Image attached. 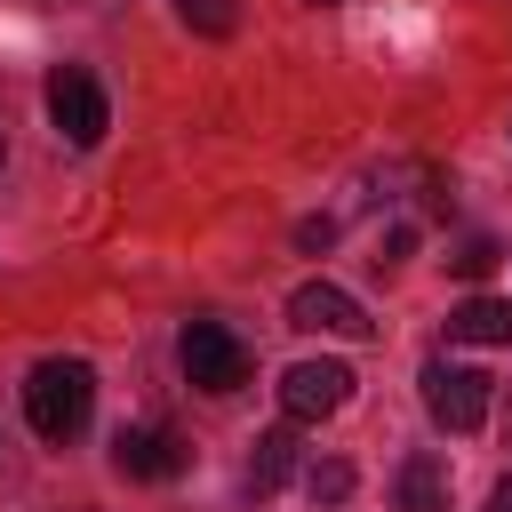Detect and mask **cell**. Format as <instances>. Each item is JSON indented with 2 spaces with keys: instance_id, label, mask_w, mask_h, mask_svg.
<instances>
[{
  "instance_id": "4fadbf2b",
  "label": "cell",
  "mask_w": 512,
  "mask_h": 512,
  "mask_svg": "<svg viewBox=\"0 0 512 512\" xmlns=\"http://www.w3.org/2000/svg\"><path fill=\"white\" fill-rule=\"evenodd\" d=\"M304 488H312V504H344V496H352V464H344V456H320V464L304 472Z\"/></svg>"
},
{
  "instance_id": "52a82bcc",
  "label": "cell",
  "mask_w": 512,
  "mask_h": 512,
  "mask_svg": "<svg viewBox=\"0 0 512 512\" xmlns=\"http://www.w3.org/2000/svg\"><path fill=\"white\" fill-rule=\"evenodd\" d=\"M184 456L192 448L176 432H160V424H120L112 432V472H128V480H176Z\"/></svg>"
},
{
  "instance_id": "ac0fdd59",
  "label": "cell",
  "mask_w": 512,
  "mask_h": 512,
  "mask_svg": "<svg viewBox=\"0 0 512 512\" xmlns=\"http://www.w3.org/2000/svg\"><path fill=\"white\" fill-rule=\"evenodd\" d=\"M0 448H8V440H0Z\"/></svg>"
},
{
  "instance_id": "5bb4252c",
  "label": "cell",
  "mask_w": 512,
  "mask_h": 512,
  "mask_svg": "<svg viewBox=\"0 0 512 512\" xmlns=\"http://www.w3.org/2000/svg\"><path fill=\"white\" fill-rule=\"evenodd\" d=\"M328 240H336V224H328V216H304V224H296V248H312V256H320Z\"/></svg>"
},
{
  "instance_id": "5b68a950",
  "label": "cell",
  "mask_w": 512,
  "mask_h": 512,
  "mask_svg": "<svg viewBox=\"0 0 512 512\" xmlns=\"http://www.w3.org/2000/svg\"><path fill=\"white\" fill-rule=\"evenodd\" d=\"M352 400V368L344 360H296L288 376H280V416L288 424H320V416H336Z\"/></svg>"
},
{
  "instance_id": "30bf717a",
  "label": "cell",
  "mask_w": 512,
  "mask_h": 512,
  "mask_svg": "<svg viewBox=\"0 0 512 512\" xmlns=\"http://www.w3.org/2000/svg\"><path fill=\"white\" fill-rule=\"evenodd\" d=\"M296 472V432L288 424H272V432H256V456H248V480L256 488H280Z\"/></svg>"
},
{
  "instance_id": "e0dca14e",
  "label": "cell",
  "mask_w": 512,
  "mask_h": 512,
  "mask_svg": "<svg viewBox=\"0 0 512 512\" xmlns=\"http://www.w3.org/2000/svg\"><path fill=\"white\" fill-rule=\"evenodd\" d=\"M312 8H328V0H312Z\"/></svg>"
},
{
  "instance_id": "2e32d148",
  "label": "cell",
  "mask_w": 512,
  "mask_h": 512,
  "mask_svg": "<svg viewBox=\"0 0 512 512\" xmlns=\"http://www.w3.org/2000/svg\"><path fill=\"white\" fill-rule=\"evenodd\" d=\"M504 440H512V400H504Z\"/></svg>"
},
{
  "instance_id": "3957f363",
  "label": "cell",
  "mask_w": 512,
  "mask_h": 512,
  "mask_svg": "<svg viewBox=\"0 0 512 512\" xmlns=\"http://www.w3.org/2000/svg\"><path fill=\"white\" fill-rule=\"evenodd\" d=\"M176 360H184V376H192L200 392H240V384H248V344H240L224 320H192V328L176 336Z\"/></svg>"
},
{
  "instance_id": "7a4b0ae2",
  "label": "cell",
  "mask_w": 512,
  "mask_h": 512,
  "mask_svg": "<svg viewBox=\"0 0 512 512\" xmlns=\"http://www.w3.org/2000/svg\"><path fill=\"white\" fill-rule=\"evenodd\" d=\"M48 120H56V136L64 144H104V128H112V104H104V88H96V72L88 64H56L48 72Z\"/></svg>"
},
{
  "instance_id": "6da1fadb",
  "label": "cell",
  "mask_w": 512,
  "mask_h": 512,
  "mask_svg": "<svg viewBox=\"0 0 512 512\" xmlns=\"http://www.w3.org/2000/svg\"><path fill=\"white\" fill-rule=\"evenodd\" d=\"M88 408H96V368L88 360H40L24 376V416H32L40 440H72L88 424Z\"/></svg>"
},
{
  "instance_id": "d6986e66",
  "label": "cell",
  "mask_w": 512,
  "mask_h": 512,
  "mask_svg": "<svg viewBox=\"0 0 512 512\" xmlns=\"http://www.w3.org/2000/svg\"><path fill=\"white\" fill-rule=\"evenodd\" d=\"M0 160H8V152H0Z\"/></svg>"
},
{
  "instance_id": "277c9868",
  "label": "cell",
  "mask_w": 512,
  "mask_h": 512,
  "mask_svg": "<svg viewBox=\"0 0 512 512\" xmlns=\"http://www.w3.org/2000/svg\"><path fill=\"white\" fill-rule=\"evenodd\" d=\"M424 408H432L440 432H480L488 424V376L456 368V360H432L424 368Z\"/></svg>"
},
{
  "instance_id": "9c48e42d",
  "label": "cell",
  "mask_w": 512,
  "mask_h": 512,
  "mask_svg": "<svg viewBox=\"0 0 512 512\" xmlns=\"http://www.w3.org/2000/svg\"><path fill=\"white\" fill-rule=\"evenodd\" d=\"M400 512H448V464L432 448H416L400 464Z\"/></svg>"
},
{
  "instance_id": "ba28073f",
  "label": "cell",
  "mask_w": 512,
  "mask_h": 512,
  "mask_svg": "<svg viewBox=\"0 0 512 512\" xmlns=\"http://www.w3.org/2000/svg\"><path fill=\"white\" fill-rule=\"evenodd\" d=\"M448 336L456 344H512V304L504 296H464L448 312Z\"/></svg>"
},
{
  "instance_id": "7c38bea8",
  "label": "cell",
  "mask_w": 512,
  "mask_h": 512,
  "mask_svg": "<svg viewBox=\"0 0 512 512\" xmlns=\"http://www.w3.org/2000/svg\"><path fill=\"white\" fill-rule=\"evenodd\" d=\"M176 16H184L192 32H208V40H232V32H240V8H232V0H176Z\"/></svg>"
},
{
  "instance_id": "8fae6325",
  "label": "cell",
  "mask_w": 512,
  "mask_h": 512,
  "mask_svg": "<svg viewBox=\"0 0 512 512\" xmlns=\"http://www.w3.org/2000/svg\"><path fill=\"white\" fill-rule=\"evenodd\" d=\"M496 264H504V248H496L488 232H472V240H456V248H448V272H456V280H488Z\"/></svg>"
},
{
  "instance_id": "9a60e30c",
  "label": "cell",
  "mask_w": 512,
  "mask_h": 512,
  "mask_svg": "<svg viewBox=\"0 0 512 512\" xmlns=\"http://www.w3.org/2000/svg\"><path fill=\"white\" fill-rule=\"evenodd\" d=\"M488 512H512V472H504V480L488 488Z\"/></svg>"
},
{
  "instance_id": "8992f818",
  "label": "cell",
  "mask_w": 512,
  "mask_h": 512,
  "mask_svg": "<svg viewBox=\"0 0 512 512\" xmlns=\"http://www.w3.org/2000/svg\"><path fill=\"white\" fill-rule=\"evenodd\" d=\"M288 328H312V336H368L376 320L360 312L352 288H336V280H304V288L288 296Z\"/></svg>"
}]
</instances>
